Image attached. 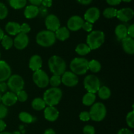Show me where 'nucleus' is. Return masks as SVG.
<instances>
[{
    "label": "nucleus",
    "instance_id": "f257e3e1",
    "mask_svg": "<svg viewBox=\"0 0 134 134\" xmlns=\"http://www.w3.org/2000/svg\"><path fill=\"white\" fill-rule=\"evenodd\" d=\"M62 98V91L58 87H52L49 88L43 94V100L46 105L54 106L57 105Z\"/></svg>",
    "mask_w": 134,
    "mask_h": 134
},
{
    "label": "nucleus",
    "instance_id": "f03ea898",
    "mask_svg": "<svg viewBox=\"0 0 134 134\" xmlns=\"http://www.w3.org/2000/svg\"><path fill=\"white\" fill-rule=\"evenodd\" d=\"M48 64L50 70L54 75L62 76L66 70V63L61 56L58 55L51 56Z\"/></svg>",
    "mask_w": 134,
    "mask_h": 134
},
{
    "label": "nucleus",
    "instance_id": "7ed1b4c3",
    "mask_svg": "<svg viewBox=\"0 0 134 134\" xmlns=\"http://www.w3.org/2000/svg\"><path fill=\"white\" fill-rule=\"evenodd\" d=\"M55 33L50 30H42L36 35V42L43 47H49L56 43Z\"/></svg>",
    "mask_w": 134,
    "mask_h": 134
},
{
    "label": "nucleus",
    "instance_id": "20e7f679",
    "mask_svg": "<svg viewBox=\"0 0 134 134\" xmlns=\"http://www.w3.org/2000/svg\"><path fill=\"white\" fill-rule=\"evenodd\" d=\"M105 42V34L101 30L90 32L86 38V43L91 50L100 47Z\"/></svg>",
    "mask_w": 134,
    "mask_h": 134
},
{
    "label": "nucleus",
    "instance_id": "39448f33",
    "mask_svg": "<svg viewBox=\"0 0 134 134\" xmlns=\"http://www.w3.org/2000/svg\"><path fill=\"white\" fill-rule=\"evenodd\" d=\"M88 60L84 57H77L73 59L70 63V69L76 75H83L88 70Z\"/></svg>",
    "mask_w": 134,
    "mask_h": 134
},
{
    "label": "nucleus",
    "instance_id": "423d86ee",
    "mask_svg": "<svg viewBox=\"0 0 134 134\" xmlns=\"http://www.w3.org/2000/svg\"><path fill=\"white\" fill-rule=\"evenodd\" d=\"M90 119L95 122H101L103 120L107 114V109L102 102H96L92 105L89 111Z\"/></svg>",
    "mask_w": 134,
    "mask_h": 134
},
{
    "label": "nucleus",
    "instance_id": "0eeeda50",
    "mask_svg": "<svg viewBox=\"0 0 134 134\" xmlns=\"http://www.w3.org/2000/svg\"><path fill=\"white\" fill-rule=\"evenodd\" d=\"M84 87L88 92L96 93L101 87V83L97 76L92 74L86 76L84 79Z\"/></svg>",
    "mask_w": 134,
    "mask_h": 134
},
{
    "label": "nucleus",
    "instance_id": "6e6552de",
    "mask_svg": "<svg viewBox=\"0 0 134 134\" xmlns=\"http://www.w3.org/2000/svg\"><path fill=\"white\" fill-rule=\"evenodd\" d=\"M7 80V84L8 88H9V89L13 93H17L24 87V80L20 75H11Z\"/></svg>",
    "mask_w": 134,
    "mask_h": 134
},
{
    "label": "nucleus",
    "instance_id": "1a4fd4ad",
    "mask_svg": "<svg viewBox=\"0 0 134 134\" xmlns=\"http://www.w3.org/2000/svg\"><path fill=\"white\" fill-rule=\"evenodd\" d=\"M49 78L48 74L41 69L35 71L32 76L34 82L40 88H45L48 86L49 84Z\"/></svg>",
    "mask_w": 134,
    "mask_h": 134
},
{
    "label": "nucleus",
    "instance_id": "9d476101",
    "mask_svg": "<svg viewBox=\"0 0 134 134\" xmlns=\"http://www.w3.org/2000/svg\"><path fill=\"white\" fill-rule=\"evenodd\" d=\"M62 83L67 87H75L78 84L79 78L77 75L71 71H65L61 77Z\"/></svg>",
    "mask_w": 134,
    "mask_h": 134
},
{
    "label": "nucleus",
    "instance_id": "9b49d317",
    "mask_svg": "<svg viewBox=\"0 0 134 134\" xmlns=\"http://www.w3.org/2000/svg\"><path fill=\"white\" fill-rule=\"evenodd\" d=\"M84 20L83 18L79 15H73L68 20V28L69 31L77 32L82 28Z\"/></svg>",
    "mask_w": 134,
    "mask_h": 134
},
{
    "label": "nucleus",
    "instance_id": "f8f14e48",
    "mask_svg": "<svg viewBox=\"0 0 134 134\" xmlns=\"http://www.w3.org/2000/svg\"><path fill=\"white\" fill-rule=\"evenodd\" d=\"M45 26L47 30L55 32L60 27V21L55 14H51L46 17Z\"/></svg>",
    "mask_w": 134,
    "mask_h": 134
},
{
    "label": "nucleus",
    "instance_id": "ddd939ff",
    "mask_svg": "<svg viewBox=\"0 0 134 134\" xmlns=\"http://www.w3.org/2000/svg\"><path fill=\"white\" fill-rule=\"evenodd\" d=\"M29 37L27 34L20 32L16 35L13 40V45L18 50H22L26 48L29 44Z\"/></svg>",
    "mask_w": 134,
    "mask_h": 134
},
{
    "label": "nucleus",
    "instance_id": "4468645a",
    "mask_svg": "<svg viewBox=\"0 0 134 134\" xmlns=\"http://www.w3.org/2000/svg\"><path fill=\"white\" fill-rule=\"evenodd\" d=\"M100 17V11L96 7L89 8L84 14V18L86 22L94 24L99 19Z\"/></svg>",
    "mask_w": 134,
    "mask_h": 134
},
{
    "label": "nucleus",
    "instance_id": "2eb2a0df",
    "mask_svg": "<svg viewBox=\"0 0 134 134\" xmlns=\"http://www.w3.org/2000/svg\"><path fill=\"white\" fill-rule=\"evenodd\" d=\"M133 10L132 8L126 7L117 11L116 17L122 22H128L133 18Z\"/></svg>",
    "mask_w": 134,
    "mask_h": 134
},
{
    "label": "nucleus",
    "instance_id": "dca6fc26",
    "mask_svg": "<svg viewBox=\"0 0 134 134\" xmlns=\"http://www.w3.org/2000/svg\"><path fill=\"white\" fill-rule=\"evenodd\" d=\"M11 76V68L5 60H0V82L5 81Z\"/></svg>",
    "mask_w": 134,
    "mask_h": 134
},
{
    "label": "nucleus",
    "instance_id": "f3484780",
    "mask_svg": "<svg viewBox=\"0 0 134 134\" xmlns=\"http://www.w3.org/2000/svg\"><path fill=\"white\" fill-rule=\"evenodd\" d=\"M44 116L49 122H54L58 118L59 111L55 106H48L44 108Z\"/></svg>",
    "mask_w": 134,
    "mask_h": 134
},
{
    "label": "nucleus",
    "instance_id": "a211bd4d",
    "mask_svg": "<svg viewBox=\"0 0 134 134\" xmlns=\"http://www.w3.org/2000/svg\"><path fill=\"white\" fill-rule=\"evenodd\" d=\"M17 101L18 99H17L16 95L15 93L12 91L6 92L1 96V102L6 106H13Z\"/></svg>",
    "mask_w": 134,
    "mask_h": 134
},
{
    "label": "nucleus",
    "instance_id": "6ab92c4d",
    "mask_svg": "<svg viewBox=\"0 0 134 134\" xmlns=\"http://www.w3.org/2000/svg\"><path fill=\"white\" fill-rule=\"evenodd\" d=\"M122 46L126 53L129 55L134 54V39L131 37L126 36L121 40Z\"/></svg>",
    "mask_w": 134,
    "mask_h": 134
},
{
    "label": "nucleus",
    "instance_id": "aec40b11",
    "mask_svg": "<svg viewBox=\"0 0 134 134\" xmlns=\"http://www.w3.org/2000/svg\"><path fill=\"white\" fill-rule=\"evenodd\" d=\"M43 65V60L41 57L38 55H34L31 56L29 61V67L32 71L40 70Z\"/></svg>",
    "mask_w": 134,
    "mask_h": 134
},
{
    "label": "nucleus",
    "instance_id": "412c9836",
    "mask_svg": "<svg viewBox=\"0 0 134 134\" xmlns=\"http://www.w3.org/2000/svg\"><path fill=\"white\" fill-rule=\"evenodd\" d=\"M5 30L10 35H16L20 32V24L16 22H9L5 25Z\"/></svg>",
    "mask_w": 134,
    "mask_h": 134
},
{
    "label": "nucleus",
    "instance_id": "4be33fe9",
    "mask_svg": "<svg viewBox=\"0 0 134 134\" xmlns=\"http://www.w3.org/2000/svg\"><path fill=\"white\" fill-rule=\"evenodd\" d=\"M54 33L56 39L62 42L68 39L70 36V32L65 26H60Z\"/></svg>",
    "mask_w": 134,
    "mask_h": 134
},
{
    "label": "nucleus",
    "instance_id": "5701e85b",
    "mask_svg": "<svg viewBox=\"0 0 134 134\" xmlns=\"http://www.w3.org/2000/svg\"><path fill=\"white\" fill-rule=\"evenodd\" d=\"M24 14L26 18H29V19L34 18L39 14V7L35 5H28L25 9Z\"/></svg>",
    "mask_w": 134,
    "mask_h": 134
},
{
    "label": "nucleus",
    "instance_id": "b1692460",
    "mask_svg": "<svg viewBox=\"0 0 134 134\" xmlns=\"http://www.w3.org/2000/svg\"><path fill=\"white\" fill-rule=\"evenodd\" d=\"M115 33L117 39H119V40H122L124 38L128 36L127 27L124 24H122L117 25L115 28Z\"/></svg>",
    "mask_w": 134,
    "mask_h": 134
},
{
    "label": "nucleus",
    "instance_id": "393cba45",
    "mask_svg": "<svg viewBox=\"0 0 134 134\" xmlns=\"http://www.w3.org/2000/svg\"><path fill=\"white\" fill-rule=\"evenodd\" d=\"M96 99V95L95 93L87 92L82 97V103L85 106H92L94 103Z\"/></svg>",
    "mask_w": 134,
    "mask_h": 134
},
{
    "label": "nucleus",
    "instance_id": "a878e982",
    "mask_svg": "<svg viewBox=\"0 0 134 134\" xmlns=\"http://www.w3.org/2000/svg\"><path fill=\"white\" fill-rule=\"evenodd\" d=\"M31 106L35 110H42L44 109L46 106V103L43 99L40 97H37L35 98L31 102Z\"/></svg>",
    "mask_w": 134,
    "mask_h": 134
},
{
    "label": "nucleus",
    "instance_id": "bb28decb",
    "mask_svg": "<svg viewBox=\"0 0 134 134\" xmlns=\"http://www.w3.org/2000/svg\"><path fill=\"white\" fill-rule=\"evenodd\" d=\"M98 96L101 99L106 100L108 99L111 95V91L109 88L107 86H102L99 87V89L98 91Z\"/></svg>",
    "mask_w": 134,
    "mask_h": 134
},
{
    "label": "nucleus",
    "instance_id": "cd10ccee",
    "mask_svg": "<svg viewBox=\"0 0 134 134\" xmlns=\"http://www.w3.org/2000/svg\"><path fill=\"white\" fill-rule=\"evenodd\" d=\"M92 50L86 43H80L77 46L75 49V51L78 55L81 56H85L88 54Z\"/></svg>",
    "mask_w": 134,
    "mask_h": 134
},
{
    "label": "nucleus",
    "instance_id": "c85d7f7f",
    "mask_svg": "<svg viewBox=\"0 0 134 134\" xmlns=\"http://www.w3.org/2000/svg\"><path fill=\"white\" fill-rule=\"evenodd\" d=\"M19 119L26 123H31L35 120V118L27 112H21L19 114Z\"/></svg>",
    "mask_w": 134,
    "mask_h": 134
},
{
    "label": "nucleus",
    "instance_id": "c756f323",
    "mask_svg": "<svg viewBox=\"0 0 134 134\" xmlns=\"http://www.w3.org/2000/svg\"><path fill=\"white\" fill-rule=\"evenodd\" d=\"M88 70H90L91 72L98 73L102 69V64L98 60L93 59L90 61H88Z\"/></svg>",
    "mask_w": 134,
    "mask_h": 134
},
{
    "label": "nucleus",
    "instance_id": "7c9ffc66",
    "mask_svg": "<svg viewBox=\"0 0 134 134\" xmlns=\"http://www.w3.org/2000/svg\"><path fill=\"white\" fill-rule=\"evenodd\" d=\"M27 3V0H9V5L14 9H21Z\"/></svg>",
    "mask_w": 134,
    "mask_h": 134
},
{
    "label": "nucleus",
    "instance_id": "2f4dec72",
    "mask_svg": "<svg viewBox=\"0 0 134 134\" xmlns=\"http://www.w3.org/2000/svg\"><path fill=\"white\" fill-rule=\"evenodd\" d=\"M1 42L2 46L6 50L10 49L13 46V39L9 35H4Z\"/></svg>",
    "mask_w": 134,
    "mask_h": 134
},
{
    "label": "nucleus",
    "instance_id": "473e14b6",
    "mask_svg": "<svg viewBox=\"0 0 134 134\" xmlns=\"http://www.w3.org/2000/svg\"><path fill=\"white\" fill-rule=\"evenodd\" d=\"M117 9L114 7L106 8L103 12V14L106 18H112L116 17Z\"/></svg>",
    "mask_w": 134,
    "mask_h": 134
},
{
    "label": "nucleus",
    "instance_id": "72a5a7b5",
    "mask_svg": "<svg viewBox=\"0 0 134 134\" xmlns=\"http://www.w3.org/2000/svg\"><path fill=\"white\" fill-rule=\"evenodd\" d=\"M62 80H61V76L59 75H54L49 78V84L54 87H58V86L61 84Z\"/></svg>",
    "mask_w": 134,
    "mask_h": 134
},
{
    "label": "nucleus",
    "instance_id": "f704fd0d",
    "mask_svg": "<svg viewBox=\"0 0 134 134\" xmlns=\"http://www.w3.org/2000/svg\"><path fill=\"white\" fill-rule=\"evenodd\" d=\"M126 121L129 127L133 129L134 127V112L133 110L128 113L126 118Z\"/></svg>",
    "mask_w": 134,
    "mask_h": 134
},
{
    "label": "nucleus",
    "instance_id": "c9c22d12",
    "mask_svg": "<svg viewBox=\"0 0 134 134\" xmlns=\"http://www.w3.org/2000/svg\"><path fill=\"white\" fill-rule=\"evenodd\" d=\"M16 95L17 99L18 101H19L20 102H25V101H27V98H28V95H27V93H26V91H25L24 90L22 89V90L19 91L17 93H16Z\"/></svg>",
    "mask_w": 134,
    "mask_h": 134
},
{
    "label": "nucleus",
    "instance_id": "e433bc0d",
    "mask_svg": "<svg viewBox=\"0 0 134 134\" xmlns=\"http://www.w3.org/2000/svg\"><path fill=\"white\" fill-rule=\"evenodd\" d=\"M8 13H9V11L6 5L3 3L0 2V20L5 19L7 17Z\"/></svg>",
    "mask_w": 134,
    "mask_h": 134
},
{
    "label": "nucleus",
    "instance_id": "4c0bfd02",
    "mask_svg": "<svg viewBox=\"0 0 134 134\" xmlns=\"http://www.w3.org/2000/svg\"><path fill=\"white\" fill-rule=\"evenodd\" d=\"M8 114V109L3 104L0 103V119H3Z\"/></svg>",
    "mask_w": 134,
    "mask_h": 134
},
{
    "label": "nucleus",
    "instance_id": "58836bf2",
    "mask_svg": "<svg viewBox=\"0 0 134 134\" xmlns=\"http://www.w3.org/2000/svg\"><path fill=\"white\" fill-rule=\"evenodd\" d=\"M79 118L83 122H87V121L90 120V116L89 114V112L88 111H83L81 112L79 114Z\"/></svg>",
    "mask_w": 134,
    "mask_h": 134
},
{
    "label": "nucleus",
    "instance_id": "ea45409f",
    "mask_svg": "<svg viewBox=\"0 0 134 134\" xmlns=\"http://www.w3.org/2000/svg\"><path fill=\"white\" fill-rule=\"evenodd\" d=\"M95 128L91 125H86L83 128L84 134H95Z\"/></svg>",
    "mask_w": 134,
    "mask_h": 134
},
{
    "label": "nucleus",
    "instance_id": "a19ab883",
    "mask_svg": "<svg viewBox=\"0 0 134 134\" xmlns=\"http://www.w3.org/2000/svg\"><path fill=\"white\" fill-rule=\"evenodd\" d=\"M31 30V28H30V25L27 23H23L22 24L20 25V32L24 33V34H27V33H29Z\"/></svg>",
    "mask_w": 134,
    "mask_h": 134
},
{
    "label": "nucleus",
    "instance_id": "79ce46f5",
    "mask_svg": "<svg viewBox=\"0 0 134 134\" xmlns=\"http://www.w3.org/2000/svg\"><path fill=\"white\" fill-rule=\"evenodd\" d=\"M82 28L85 31L88 32H90L92 31L93 28V24L90 23L88 22H84L83 24H82Z\"/></svg>",
    "mask_w": 134,
    "mask_h": 134
},
{
    "label": "nucleus",
    "instance_id": "37998d69",
    "mask_svg": "<svg viewBox=\"0 0 134 134\" xmlns=\"http://www.w3.org/2000/svg\"><path fill=\"white\" fill-rule=\"evenodd\" d=\"M127 34L129 37L133 38H134V24H132L129 27L127 28Z\"/></svg>",
    "mask_w": 134,
    "mask_h": 134
},
{
    "label": "nucleus",
    "instance_id": "c03bdc74",
    "mask_svg": "<svg viewBox=\"0 0 134 134\" xmlns=\"http://www.w3.org/2000/svg\"><path fill=\"white\" fill-rule=\"evenodd\" d=\"M8 89V86L7 83L5 81L0 82V93H5Z\"/></svg>",
    "mask_w": 134,
    "mask_h": 134
},
{
    "label": "nucleus",
    "instance_id": "a18cd8bd",
    "mask_svg": "<svg viewBox=\"0 0 134 134\" xmlns=\"http://www.w3.org/2000/svg\"><path fill=\"white\" fill-rule=\"evenodd\" d=\"M107 3L111 6H115L118 5L122 2V0H106Z\"/></svg>",
    "mask_w": 134,
    "mask_h": 134
},
{
    "label": "nucleus",
    "instance_id": "49530a36",
    "mask_svg": "<svg viewBox=\"0 0 134 134\" xmlns=\"http://www.w3.org/2000/svg\"><path fill=\"white\" fill-rule=\"evenodd\" d=\"M41 4L44 7H50L52 5V0H43Z\"/></svg>",
    "mask_w": 134,
    "mask_h": 134
},
{
    "label": "nucleus",
    "instance_id": "de8ad7c7",
    "mask_svg": "<svg viewBox=\"0 0 134 134\" xmlns=\"http://www.w3.org/2000/svg\"><path fill=\"white\" fill-rule=\"evenodd\" d=\"M117 134H133L132 131L127 128H122L119 131Z\"/></svg>",
    "mask_w": 134,
    "mask_h": 134
},
{
    "label": "nucleus",
    "instance_id": "09e8293b",
    "mask_svg": "<svg viewBox=\"0 0 134 134\" xmlns=\"http://www.w3.org/2000/svg\"><path fill=\"white\" fill-rule=\"evenodd\" d=\"M42 1L43 0H29L30 3L33 5H35V6H39L41 4Z\"/></svg>",
    "mask_w": 134,
    "mask_h": 134
},
{
    "label": "nucleus",
    "instance_id": "8fccbe9b",
    "mask_svg": "<svg viewBox=\"0 0 134 134\" xmlns=\"http://www.w3.org/2000/svg\"><path fill=\"white\" fill-rule=\"evenodd\" d=\"M6 123L3 120V119H0V132L3 131L5 130V129L6 128Z\"/></svg>",
    "mask_w": 134,
    "mask_h": 134
},
{
    "label": "nucleus",
    "instance_id": "3c124183",
    "mask_svg": "<svg viewBox=\"0 0 134 134\" xmlns=\"http://www.w3.org/2000/svg\"><path fill=\"white\" fill-rule=\"evenodd\" d=\"M79 3L82 4V5H90L92 3V0H77Z\"/></svg>",
    "mask_w": 134,
    "mask_h": 134
},
{
    "label": "nucleus",
    "instance_id": "603ef678",
    "mask_svg": "<svg viewBox=\"0 0 134 134\" xmlns=\"http://www.w3.org/2000/svg\"><path fill=\"white\" fill-rule=\"evenodd\" d=\"M44 134H56V132H55L54 130L49 128L45 130V131L44 132Z\"/></svg>",
    "mask_w": 134,
    "mask_h": 134
},
{
    "label": "nucleus",
    "instance_id": "864d4df0",
    "mask_svg": "<svg viewBox=\"0 0 134 134\" xmlns=\"http://www.w3.org/2000/svg\"><path fill=\"white\" fill-rule=\"evenodd\" d=\"M4 35H5V34H4L3 30L0 28V42H1V40L2 39L3 37L4 36Z\"/></svg>",
    "mask_w": 134,
    "mask_h": 134
},
{
    "label": "nucleus",
    "instance_id": "5fc2aeb1",
    "mask_svg": "<svg viewBox=\"0 0 134 134\" xmlns=\"http://www.w3.org/2000/svg\"><path fill=\"white\" fill-rule=\"evenodd\" d=\"M0 134H13L10 132H8V131H1L0 132Z\"/></svg>",
    "mask_w": 134,
    "mask_h": 134
},
{
    "label": "nucleus",
    "instance_id": "6e6d98bb",
    "mask_svg": "<svg viewBox=\"0 0 134 134\" xmlns=\"http://www.w3.org/2000/svg\"><path fill=\"white\" fill-rule=\"evenodd\" d=\"M132 1V0H122V1H124V2H126V3H130Z\"/></svg>",
    "mask_w": 134,
    "mask_h": 134
},
{
    "label": "nucleus",
    "instance_id": "4d7b16f0",
    "mask_svg": "<svg viewBox=\"0 0 134 134\" xmlns=\"http://www.w3.org/2000/svg\"><path fill=\"white\" fill-rule=\"evenodd\" d=\"M1 93H0V102H1Z\"/></svg>",
    "mask_w": 134,
    "mask_h": 134
},
{
    "label": "nucleus",
    "instance_id": "13d9d810",
    "mask_svg": "<svg viewBox=\"0 0 134 134\" xmlns=\"http://www.w3.org/2000/svg\"><path fill=\"white\" fill-rule=\"evenodd\" d=\"M0 58H1V53H0Z\"/></svg>",
    "mask_w": 134,
    "mask_h": 134
}]
</instances>
